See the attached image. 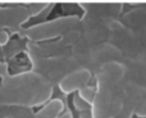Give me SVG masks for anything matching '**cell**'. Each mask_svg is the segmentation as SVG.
<instances>
[{"label": "cell", "instance_id": "obj_6", "mask_svg": "<svg viewBox=\"0 0 146 118\" xmlns=\"http://www.w3.org/2000/svg\"><path fill=\"white\" fill-rule=\"evenodd\" d=\"M31 111L32 109L17 108V107H0V118H14L28 113Z\"/></svg>", "mask_w": 146, "mask_h": 118}, {"label": "cell", "instance_id": "obj_13", "mask_svg": "<svg viewBox=\"0 0 146 118\" xmlns=\"http://www.w3.org/2000/svg\"><path fill=\"white\" fill-rule=\"evenodd\" d=\"M135 117H137V118H146V101H144V103L139 107V109L136 111Z\"/></svg>", "mask_w": 146, "mask_h": 118}, {"label": "cell", "instance_id": "obj_8", "mask_svg": "<svg viewBox=\"0 0 146 118\" xmlns=\"http://www.w3.org/2000/svg\"><path fill=\"white\" fill-rule=\"evenodd\" d=\"M95 91H96V89H95V86H92V85H87V86H85V87H82L80 91H78V96H80L82 100H85L87 104H92V101H94V98H95Z\"/></svg>", "mask_w": 146, "mask_h": 118}, {"label": "cell", "instance_id": "obj_14", "mask_svg": "<svg viewBox=\"0 0 146 118\" xmlns=\"http://www.w3.org/2000/svg\"><path fill=\"white\" fill-rule=\"evenodd\" d=\"M59 118H74V117H73V113L71 109H66V111L59 116Z\"/></svg>", "mask_w": 146, "mask_h": 118}, {"label": "cell", "instance_id": "obj_16", "mask_svg": "<svg viewBox=\"0 0 146 118\" xmlns=\"http://www.w3.org/2000/svg\"><path fill=\"white\" fill-rule=\"evenodd\" d=\"M78 116L80 118H92L91 112H81V113H78Z\"/></svg>", "mask_w": 146, "mask_h": 118}, {"label": "cell", "instance_id": "obj_7", "mask_svg": "<svg viewBox=\"0 0 146 118\" xmlns=\"http://www.w3.org/2000/svg\"><path fill=\"white\" fill-rule=\"evenodd\" d=\"M21 49H22V46H21V41L17 40V41H13V43H8L5 46H3L1 51H0V53L3 54L1 58H10V57L15 55Z\"/></svg>", "mask_w": 146, "mask_h": 118}, {"label": "cell", "instance_id": "obj_9", "mask_svg": "<svg viewBox=\"0 0 146 118\" xmlns=\"http://www.w3.org/2000/svg\"><path fill=\"white\" fill-rule=\"evenodd\" d=\"M49 4H41V3H33V4H27V8L30 10L31 18L33 17H40L46 9H48Z\"/></svg>", "mask_w": 146, "mask_h": 118}, {"label": "cell", "instance_id": "obj_5", "mask_svg": "<svg viewBox=\"0 0 146 118\" xmlns=\"http://www.w3.org/2000/svg\"><path fill=\"white\" fill-rule=\"evenodd\" d=\"M92 80V72L87 68H78L72 72H68L66 76L58 81V87L63 95H69L73 93H78L82 87L90 85Z\"/></svg>", "mask_w": 146, "mask_h": 118}, {"label": "cell", "instance_id": "obj_3", "mask_svg": "<svg viewBox=\"0 0 146 118\" xmlns=\"http://www.w3.org/2000/svg\"><path fill=\"white\" fill-rule=\"evenodd\" d=\"M80 23L81 19L77 15H64L45 22H38L28 27H23L18 32V36L27 39L30 43L36 44L40 41L53 40L63 35L73 33V31L78 28Z\"/></svg>", "mask_w": 146, "mask_h": 118}, {"label": "cell", "instance_id": "obj_12", "mask_svg": "<svg viewBox=\"0 0 146 118\" xmlns=\"http://www.w3.org/2000/svg\"><path fill=\"white\" fill-rule=\"evenodd\" d=\"M9 43V32L8 31H0V46H5Z\"/></svg>", "mask_w": 146, "mask_h": 118}, {"label": "cell", "instance_id": "obj_4", "mask_svg": "<svg viewBox=\"0 0 146 118\" xmlns=\"http://www.w3.org/2000/svg\"><path fill=\"white\" fill-rule=\"evenodd\" d=\"M144 101H146V85L127 83L121 109L113 118H132Z\"/></svg>", "mask_w": 146, "mask_h": 118}, {"label": "cell", "instance_id": "obj_1", "mask_svg": "<svg viewBox=\"0 0 146 118\" xmlns=\"http://www.w3.org/2000/svg\"><path fill=\"white\" fill-rule=\"evenodd\" d=\"M53 94L54 83L33 69L0 80V107L32 109L48 103Z\"/></svg>", "mask_w": 146, "mask_h": 118}, {"label": "cell", "instance_id": "obj_2", "mask_svg": "<svg viewBox=\"0 0 146 118\" xmlns=\"http://www.w3.org/2000/svg\"><path fill=\"white\" fill-rule=\"evenodd\" d=\"M126 67L117 60L101 64L96 73V91L91 104L92 118H113L119 112L126 90Z\"/></svg>", "mask_w": 146, "mask_h": 118}, {"label": "cell", "instance_id": "obj_15", "mask_svg": "<svg viewBox=\"0 0 146 118\" xmlns=\"http://www.w3.org/2000/svg\"><path fill=\"white\" fill-rule=\"evenodd\" d=\"M14 118H35V112L31 111L26 114H22V116H18V117H14Z\"/></svg>", "mask_w": 146, "mask_h": 118}, {"label": "cell", "instance_id": "obj_11", "mask_svg": "<svg viewBox=\"0 0 146 118\" xmlns=\"http://www.w3.org/2000/svg\"><path fill=\"white\" fill-rule=\"evenodd\" d=\"M9 65L7 62H0V80L5 78L7 76H9Z\"/></svg>", "mask_w": 146, "mask_h": 118}, {"label": "cell", "instance_id": "obj_10", "mask_svg": "<svg viewBox=\"0 0 146 118\" xmlns=\"http://www.w3.org/2000/svg\"><path fill=\"white\" fill-rule=\"evenodd\" d=\"M72 104H73L74 109L78 112V113H81V112H91V105L86 103L85 100H82V99L78 96V94L73 95Z\"/></svg>", "mask_w": 146, "mask_h": 118}]
</instances>
